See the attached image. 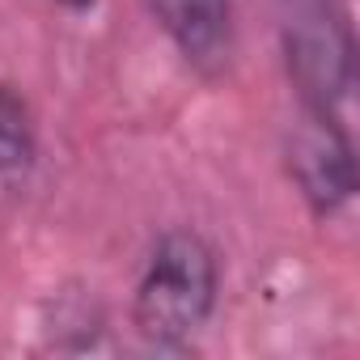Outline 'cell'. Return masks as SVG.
<instances>
[{
    "label": "cell",
    "mask_w": 360,
    "mask_h": 360,
    "mask_svg": "<svg viewBox=\"0 0 360 360\" xmlns=\"http://www.w3.org/2000/svg\"><path fill=\"white\" fill-rule=\"evenodd\" d=\"M217 288L221 271L212 246L191 229H169L153 246L136 284V326L165 347L187 343L212 318Z\"/></svg>",
    "instance_id": "1"
},
{
    "label": "cell",
    "mask_w": 360,
    "mask_h": 360,
    "mask_svg": "<svg viewBox=\"0 0 360 360\" xmlns=\"http://www.w3.org/2000/svg\"><path fill=\"white\" fill-rule=\"evenodd\" d=\"M288 81L305 110H335L356 81V43L343 0H276Z\"/></svg>",
    "instance_id": "2"
},
{
    "label": "cell",
    "mask_w": 360,
    "mask_h": 360,
    "mask_svg": "<svg viewBox=\"0 0 360 360\" xmlns=\"http://www.w3.org/2000/svg\"><path fill=\"white\" fill-rule=\"evenodd\" d=\"M288 174L318 217H335L356 195L352 140L335 110H305L288 131Z\"/></svg>",
    "instance_id": "3"
},
{
    "label": "cell",
    "mask_w": 360,
    "mask_h": 360,
    "mask_svg": "<svg viewBox=\"0 0 360 360\" xmlns=\"http://www.w3.org/2000/svg\"><path fill=\"white\" fill-rule=\"evenodd\" d=\"M183 60L217 77L233 56V0H144Z\"/></svg>",
    "instance_id": "4"
},
{
    "label": "cell",
    "mask_w": 360,
    "mask_h": 360,
    "mask_svg": "<svg viewBox=\"0 0 360 360\" xmlns=\"http://www.w3.org/2000/svg\"><path fill=\"white\" fill-rule=\"evenodd\" d=\"M34 174V123L26 98L0 81V200H13Z\"/></svg>",
    "instance_id": "5"
},
{
    "label": "cell",
    "mask_w": 360,
    "mask_h": 360,
    "mask_svg": "<svg viewBox=\"0 0 360 360\" xmlns=\"http://www.w3.org/2000/svg\"><path fill=\"white\" fill-rule=\"evenodd\" d=\"M56 5H64V9H94L98 0H56Z\"/></svg>",
    "instance_id": "6"
}]
</instances>
